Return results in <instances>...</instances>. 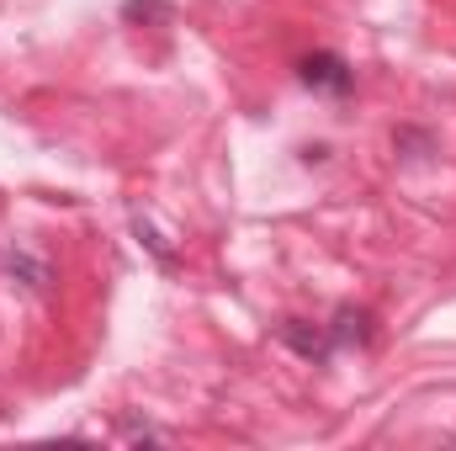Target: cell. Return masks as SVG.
<instances>
[{
  "label": "cell",
  "instance_id": "obj_1",
  "mask_svg": "<svg viewBox=\"0 0 456 451\" xmlns=\"http://www.w3.org/2000/svg\"><path fill=\"white\" fill-rule=\"evenodd\" d=\"M297 80L314 91V96H330V102H345L350 91H355V70L345 64L340 53H308V59H297Z\"/></svg>",
  "mask_w": 456,
  "mask_h": 451
},
{
  "label": "cell",
  "instance_id": "obj_2",
  "mask_svg": "<svg viewBox=\"0 0 456 451\" xmlns=\"http://www.w3.org/2000/svg\"><path fill=\"white\" fill-rule=\"evenodd\" d=\"M276 340H281L292 356L314 361V366H330V361H335V340H330V324H314V319H287V324H276Z\"/></svg>",
  "mask_w": 456,
  "mask_h": 451
},
{
  "label": "cell",
  "instance_id": "obj_3",
  "mask_svg": "<svg viewBox=\"0 0 456 451\" xmlns=\"http://www.w3.org/2000/svg\"><path fill=\"white\" fill-rule=\"evenodd\" d=\"M0 266H5V276H11V282H21L27 292H48V287H53V266H48L37 250H21V244H16Z\"/></svg>",
  "mask_w": 456,
  "mask_h": 451
},
{
  "label": "cell",
  "instance_id": "obj_4",
  "mask_svg": "<svg viewBox=\"0 0 456 451\" xmlns=\"http://www.w3.org/2000/svg\"><path fill=\"white\" fill-rule=\"evenodd\" d=\"M330 340H335V356L340 350H361V345H371V314L366 308H335V319H330Z\"/></svg>",
  "mask_w": 456,
  "mask_h": 451
},
{
  "label": "cell",
  "instance_id": "obj_5",
  "mask_svg": "<svg viewBox=\"0 0 456 451\" xmlns=\"http://www.w3.org/2000/svg\"><path fill=\"white\" fill-rule=\"evenodd\" d=\"M127 224H133V239H138V244H143V250H149L159 266H175V244H170V239L154 228V218H149L143 208H133V213H127Z\"/></svg>",
  "mask_w": 456,
  "mask_h": 451
},
{
  "label": "cell",
  "instance_id": "obj_6",
  "mask_svg": "<svg viewBox=\"0 0 456 451\" xmlns=\"http://www.w3.org/2000/svg\"><path fill=\"white\" fill-rule=\"evenodd\" d=\"M175 11L165 0H122V21H170Z\"/></svg>",
  "mask_w": 456,
  "mask_h": 451
},
{
  "label": "cell",
  "instance_id": "obj_7",
  "mask_svg": "<svg viewBox=\"0 0 456 451\" xmlns=\"http://www.w3.org/2000/svg\"><path fill=\"white\" fill-rule=\"evenodd\" d=\"M117 441H170V430H159L149 420H122L117 425Z\"/></svg>",
  "mask_w": 456,
  "mask_h": 451
}]
</instances>
